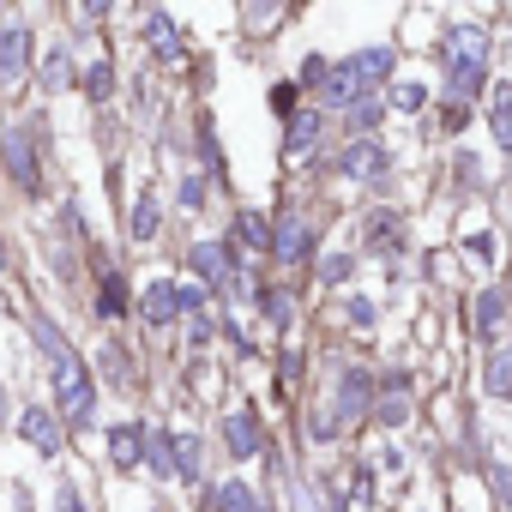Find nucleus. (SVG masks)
I'll list each match as a JSON object with an SVG mask.
<instances>
[{"instance_id":"nucleus-14","label":"nucleus","mask_w":512,"mask_h":512,"mask_svg":"<svg viewBox=\"0 0 512 512\" xmlns=\"http://www.w3.org/2000/svg\"><path fill=\"white\" fill-rule=\"evenodd\" d=\"M320 278H326V284H344V278H350V253H332V260L320 266Z\"/></svg>"},{"instance_id":"nucleus-10","label":"nucleus","mask_w":512,"mask_h":512,"mask_svg":"<svg viewBox=\"0 0 512 512\" xmlns=\"http://www.w3.org/2000/svg\"><path fill=\"white\" fill-rule=\"evenodd\" d=\"M133 241H139V247H145V241H157V199H151V193L133 205Z\"/></svg>"},{"instance_id":"nucleus-4","label":"nucleus","mask_w":512,"mask_h":512,"mask_svg":"<svg viewBox=\"0 0 512 512\" xmlns=\"http://www.w3.org/2000/svg\"><path fill=\"white\" fill-rule=\"evenodd\" d=\"M266 446V416H253V410H229V452L247 458V452H260Z\"/></svg>"},{"instance_id":"nucleus-17","label":"nucleus","mask_w":512,"mask_h":512,"mask_svg":"<svg viewBox=\"0 0 512 512\" xmlns=\"http://www.w3.org/2000/svg\"><path fill=\"white\" fill-rule=\"evenodd\" d=\"M0 416H7V392H0Z\"/></svg>"},{"instance_id":"nucleus-3","label":"nucleus","mask_w":512,"mask_h":512,"mask_svg":"<svg viewBox=\"0 0 512 512\" xmlns=\"http://www.w3.org/2000/svg\"><path fill=\"white\" fill-rule=\"evenodd\" d=\"M7 175H13L25 193H37V151L25 145V121L7 127Z\"/></svg>"},{"instance_id":"nucleus-12","label":"nucleus","mask_w":512,"mask_h":512,"mask_svg":"<svg viewBox=\"0 0 512 512\" xmlns=\"http://www.w3.org/2000/svg\"><path fill=\"white\" fill-rule=\"evenodd\" d=\"M73 85V67H67V49H55L49 61H43V91H67Z\"/></svg>"},{"instance_id":"nucleus-15","label":"nucleus","mask_w":512,"mask_h":512,"mask_svg":"<svg viewBox=\"0 0 512 512\" xmlns=\"http://www.w3.org/2000/svg\"><path fill=\"white\" fill-rule=\"evenodd\" d=\"M290 103H296V91H290V85H278V91H272V109H278V115H290Z\"/></svg>"},{"instance_id":"nucleus-13","label":"nucleus","mask_w":512,"mask_h":512,"mask_svg":"<svg viewBox=\"0 0 512 512\" xmlns=\"http://www.w3.org/2000/svg\"><path fill=\"white\" fill-rule=\"evenodd\" d=\"M392 103H398V109H422V103H428V85H398Z\"/></svg>"},{"instance_id":"nucleus-5","label":"nucleus","mask_w":512,"mask_h":512,"mask_svg":"<svg viewBox=\"0 0 512 512\" xmlns=\"http://www.w3.org/2000/svg\"><path fill=\"white\" fill-rule=\"evenodd\" d=\"M181 308V296H175V284L163 278V284H151V296H145V326H169V314Z\"/></svg>"},{"instance_id":"nucleus-16","label":"nucleus","mask_w":512,"mask_h":512,"mask_svg":"<svg viewBox=\"0 0 512 512\" xmlns=\"http://www.w3.org/2000/svg\"><path fill=\"white\" fill-rule=\"evenodd\" d=\"M0 278H7V241H0Z\"/></svg>"},{"instance_id":"nucleus-6","label":"nucleus","mask_w":512,"mask_h":512,"mask_svg":"<svg viewBox=\"0 0 512 512\" xmlns=\"http://www.w3.org/2000/svg\"><path fill=\"white\" fill-rule=\"evenodd\" d=\"M19 428H25L43 452H61V428H55V416H49V410H25V422H19Z\"/></svg>"},{"instance_id":"nucleus-1","label":"nucleus","mask_w":512,"mask_h":512,"mask_svg":"<svg viewBox=\"0 0 512 512\" xmlns=\"http://www.w3.org/2000/svg\"><path fill=\"white\" fill-rule=\"evenodd\" d=\"M31 67V25H7L0 31V91H19Z\"/></svg>"},{"instance_id":"nucleus-9","label":"nucleus","mask_w":512,"mask_h":512,"mask_svg":"<svg viewBox=\"0 0 512 512\" xmlns=\"http://www.w3.org/2000/svg\"><path fill=\"white\" fill-rule=\"evenodd\" d=\"M482 380H488V392H494V398H512V350H494Z\"/></svg>"},{"instance_id":"nucleus-11","label":"nucleus","mask_w":512,"mask_h":512,"mask_svg":"<svg viewBox=\"0 0 512 512\" xmlns=\"http://www.w3.org/2000/svg\"><path fill=\"white\" fill-rule=\"evenodd\" d=\"M494 139L512 151V85H500V91H494Z\"/></svg>"},{"instance_id":"nucleus-2","label":"nucleus","mask_w":512,"mask_h":512,"mask_svg":"<svg viewBox=\"0 0 512 512\" xmlns=\"http://www.w3.org/2000/svg\"><path fill=\"white\" fill-rule=\"evenodd\" d=\"M278 223H284V229H272L278 260H284V266H302V253H308V241H314V223H308V217H296V211H290V217H278Z\"/></svg>"},{"instance_id":"nucleus-8","label":"nucleus","mask_w":512,"mask_h":512,"mask_svg":"<svg viewBox=\"0 0 512 512\" xmlns=\"http://www.w3.org/2000/svg\"><path fill=\"white\" fill-rule=\"evenodd\" d=\"M85 97H91V103H109V97H115V67H109V61H91V67H85Z\"/></svg>"},{"instance_id":"nucleus-7","label":"nucleus","mask_w":512,"mask_h":512,"mask_svg":"<svg viewBox=\"0 0 512 512\" xmlns=\"http://www.w3.org/2000/svg\"><path fill=\"white\" fill-rule=\"evenodd\" d=\"M97 314H103V320H121V314H127V284H121V272H103V296H97Z\"/></svg>"}]
</instances>
